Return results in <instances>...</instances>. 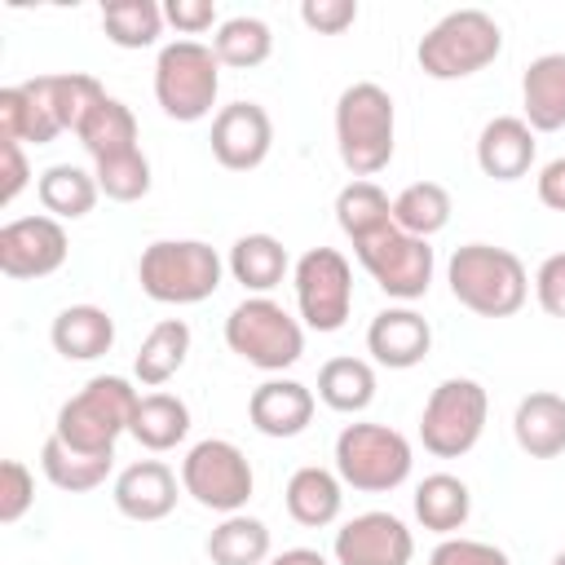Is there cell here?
<instances>
[{"instance_id": "1", "label": "cell", "mask_w": 565, "mask_h": 565, "mask_svg": "<svg viewBox=\"0 0 565 565\" xmlns=\"http://www.w3.org/2000/svg\"><path fill=\"white\" fill-rule=\"evenodd\" d=\"M450 296L477 318H512L530 296V274L516 252L494 243H463L446 260Z\"/></svg>"}, {"instance_id": "2", "label": "cell", "mask_w": 565, "mask_h": 565, "mask_svg": "<svg viewBox=\"0 0 565 565\" xmlns=\"http://www.w3.org/2000/svg\"><path fill=\"white\" fill-rule=\"evenodd\" d=\"M393 137H397V110L388 88L371 79L349 84L335 102V150L340 163L353 172V181H371L375 172L388 168Z\"/></svg>"}, {"instance_id": "3", "label": "cell", "mask_w": 565, "mask_h": 565, "mask_svg": "<svg viewBox=\"0 0 565 565\" xmlns=\"http://www.w3.org/2000/svg\"><path fill=\"white\" fill-rule=\"evenodd\" d=\"M141 393L124 375H93L75 397L62 402L53 437L84 455H115V441L132 428Z\"/></svg>"}, {"instance_id": "4", "label": "cell", "mask_w": 565, "mask_h": 565, "mask_svg": "<svg viewBox=\"0 0 565 565\" xmlns=\"http://www.w3.org/2000/svg\"><path fill=\"white\" fill-rule=\"evenodd\" d=\"M225 260L203 238H159L137 260V282L159 305H203L216 296Z\"/></svg>"}, {"instance_id": "5", "label": "cell", "mask_w": 565, "mask_h": 565, "mask_svg": "<svg viewBox=\"0 0 565 565\" xmlns=\"http://www.w3.org/2000/svg\"><path fill=\"white\" fill-rule=\"evenodd\" d=\"M499 53H503L499 22L486 9H455L424 31L415 62L428 79H468L486 71Z\"/></svg>"}, {"instance_id": "6", "label": "cell", "mask_w": 565, "mask_h": 565, "mask_svg": "<svg viewBox=\"0 0 565 565\" xmlns=\"http://www.w3.org/2000/svg\"><path fill=\"white\" fill-rule=\"evenodd\" d=\"M221 93V62L203 40H172L154 57V102L177 124H199L212 115Z\"/></svg>"}, {"instance_id": "7", "label": "cell", "mask_w": 565, "mask_h": 565, "mask_svg": "<svg viewBox=\"0 0 565 565\" xmlns=\"http://www.w3.org/2000/svg\"><path fill=\"white\" fill-rule=\"evenodd\" d=\"M225 344L247 366L278 375V371L300 362V353H305V322L291 318L269 296H247L225 318Z\"/></svg>"}, {"instance_id": "8", "label": "cell", "mask_w": 565, "mask_h": 565, "mask_svg": "<svg viewBox=\"0 0 565 565\" xmlns=\"http://www.w3.org/2000/svg\"><path fill=\"white\" fill-rule=\"evenodd\" d=\"M415 468L411 441L388 424H344L335 437V477L362 494L397 490Z\"/></svg>"}, {"instance_id": "9", "label": "cell", "mask_w": 565, "mask_h": 565, "mask_svg": "<svg viewBox=\"0 0 565 565\" xmlns=\"http://www.w3.org/2000/svg\"><path fill=\"white\" fill-rule=\"evenodd\" d=\"M486 419H490V397L477 380L468 375H450L441 380L428 402H424V415H419V441L428 455L437 459H459L468 455L481 433H486Z\"/></svg>"}, {"instance_id": "10", "label": "cell", "mask_w": 565, "mask_h": 565, "mask_svg": "<svg viewBox=\"0 0 565 565\" xmlns=\"http://www.w3.org/2000/svg\"><path fill=\"white\" fill-rule=\"evenodd\" d=\"M181 490L207 508V512H221V516H234L247 508L252 490H256V472L247 463V455L225 441V437H203L185 450L181 459Z\"/></svg>"}, {"instance_id": "11", "label": "cell", "mask_w": 565, "mask_h": 565, "mask_svg": "<svg viewBox=\"0 0 565 565\" xmlns=\"http://www.w3.org/2000/svg\"><path fill=\"white\" fill-rule=\"evenodd\" d=\"M353 256L388 300L411 305L433 287L437 256H433L428 238H415V234H406L397 225L375 234V238H366V243H353Z\"/></svg>"}, {"instance_id": "12", "label": "cell", "mask_w": 565, "mask_h": 565, "mask_svg": "<svg viewBox=\"0 0 565 565\" xmlns=\"http://www.w3.org/2000/svg\"><path fill=\"white\" fill-rule=\"evenodd\" d=\"M291 282H296L300 322L309 331L331 335L349 322V313H353V269L335 247H309L296 260Z\"/></svg>"}, {"instance_id": "13", "label": "cell", "mask_w": 565, "mask_h": 565, "mask_svg": "<svg viewBox=\"0 0 565 565\" xmlns=\"http://www.w3.org/2000/svg\"><path fill=\"white\" fill-rule=\"evenodd\" d=\"M66 230L53 216H18L0 225V274L4 278H49L66 265Z\"/></svg>"}, {"instance_id": "14", "label": "cell", "mask_w": 565, "mask_h": 565, "mask_svg": "<svg viewBox=\"0 0 565 565\" xmlns=\"http://www.w3.org/2000/svg\"><path fill=\"white\" fill-rule=\"evenodd\" d=\"M212 159L230 172H252L269 159L274 119L260 102H230L212 115Z\"/></svg>"}, {"instance_id": "15", "label": "cell", "mask_w": 565, "mask_h": 565, "mask_svg": "<svg viewBox=\"0 0 565 565\" xmlns=\"http://www.w3.org/2000/svg\"><path fill=\"white\" fill-rule=\"evenodd\" d=\"M335 565H411L415 539L393 512H358L335 530Z\"/></svg>"}, {"instance_id": "16", "label": "cell", "mask_w": 565, "mask_h": 565, "mask_svg": "<svg viewBox=\"0 0 565 565\" xmlns=\"http://www.w3.org/2000/svg\"><path fill=\"white\" fill-rule=\"evenodd\" d=\"M433 349V327L424 313H415L411 305H388L371 318L366 327V353L388 366V371H411L428 358Z\"/></svg>"}, {"instance_id": "17", "label": "cell", "mask_w": 565, "mask_h": 565, "mask_svg": "<svg viewBox=\"0 0 565 565\" xmlns=\"http://www.w3.org/2000/svg\"><path fill=\"white\" fill-rule=\"evenodd\" d=\"M313 406H318V397H313L309 384L287 380V375H274V380H265V384L252 388V397H247V419H252V428H256L260 437L287 441V437H300V433L309 428Z\"/></svg>"}, {"instance_id": "18", "label": "cell", "mask_w": 565, "mask_h": 565, "mask_svg": "<svg viewBox=\"0 0 565 565\" xmlns=\"http://www.w3.org/2000/svg\"><path fill=\"white\" fill-rule=\"evenodd\" d=\"M110 499L128 521H163L177 508V472L163 459H137L115 477Z\"/></svg>"}, {"instance_id": "19", "label": "cell", "mask_w": 565, "mask_h": 565, "mask_svg": "<svg viewBox=\"0 0 565 565\" xmlns=\"http://www.w3.org/2000/svg\"><path fill=\"white\" fill-rule=\"evenodd\" d=\"M0 137L4 141H31V146H49L53 137H62V119L49 102L44 75L0 88Z\"/></svg>"}, {"instance_id": "20", "label": "cell", "mask_w": 565, "mask_h": 565, "mask_svg": "<svg viewBox=\"0 0 565 565\" xmlns=\"http://www.w3.org/2000/svg\"><path fill=\"white\" fill-rule=\"evenodd\" d=\"M534 128L521 115H494L477 137V168L490 181H521L534 168Z\"/></svg>"}, {"instance_id": "21", "label": "cell", "mask_w": 565, "mask_h": 565, "mask_svg": "<svg viewBox=\"0 0 565 565\" xmlns=\"http://www.w3.org/2000/svg\"><path fill=\"white\" fill-rule=\"evenodd\" d=\"M512 437L530 459H556L565 455V397L552 388L525 393L512 415Z\"/></svg>"}, {"instance_id": "22", "label": "cell", "mask_w": 565, "mask_h": 565, "mask_svg": "<svg viewBox=\"0 0 565 565\" xmlns=\"http://www.w3.org/2000/svg\"><path fill=\"white\" fill-rule=\"evenodd\" d=\"M282 503H287V516L305 530H322L340 516L344 508V481L331 472V468H318V463H305L287 477V490H282Z\"/></svg>"}, {"instance_id": "23", "label": "cell", "mask_w": 565, "mask_h": 565, "mask_svg": "<svg viewBox=\"0 0 565 565\" xmlns=\"http://www.w3.org/2000/svg\"><path fill=\"white\" fill-rule=\"evenodd\" d=\"M53 349L66 362H93L106 358L115 344V318L102 305H66L49 327Z\"/></svg>"}, {"instance_id": "24", "label": "cell", "mask_w": 565, "mask_h": 565, "mask_svg": "<svg viewBox=\"0 0 565 565\" xmlns=\"http://www.w3.org/2000/svg\"><path fill=\"white\" fill-rule=\"evenodd\" d=\"M521 106L534 132L565 128V53H543L521 75Z\"/></svg>"}, {"instance_id": "25", "label": "cell", "mask_w": 565, "mask_h": 565, "mask_svg": "<svg viewBox=\"0 0 565 565\" xmlns=\"http://www.w3.org/2000/svg\"><path fill=\"white\" fill-rule=\"evenodd\" d=\"M468 516H472V490L455 472H428L415 486V521L424 530L450 539L455 530L468 525Z\"/></svg>"}, {"instance_id": "26", "label": "cell", "mask_w": 565, "mask_h": 565, "mask_svg": "<svg viewBox=\"0 0 565 565\" xmlns=\"http://www.w3.org/2000/svg\"><path fill=\"white\" fill-rule=\"evenodd\" d=\"M225 269L234 274V282H238L243 291L269 296V291L287 278L291 260H287V247H282L274 234H243V238H234Z\"/></svg>"}, {"instance_id": "27", "label": "cell", "mask_w": 565, "mask_h": 565, "mask_svg": "<svg viewBox=\"0 0 565 565\" xmlns=\"http://www.w3.org/2000/svg\"><path fill=\"white\" fill-rule=\"evenodd\" d=\"M185 358H190V327L181 318H163L146 331L141 349L132 358V375L146 388H163L185 366Z\"/></svg>"}, {"instance_id": "28", "label": "cell", "mask_w": 565, "mask_h": 565, "mask_svg": "<svg viewBox=\"0 0 565 565\" xmlns=\"http://www.w3.org/2000/svg\"><path fill=\"white\" fill-rule=\"evenodd\" d=\"M132 437H137V446L141 450H150V455H163V450H177L181 441H185V433H190V406L177 397V393H146L141 402H137V415H132V428H128Z\"/></svg>"}, {"instance_id": "29", "label": "cell", "mask_w": 565, "mask_h": 565, "mask_svg": "<svg viewBox=\"0 0 565 565\" xmlns=\"http://www.w3.org/2000/svg\"><path fill=\"white\" fill-rule=\"evenodd\" d=\"M97 194H102L97 190V177L84 172V168H75V163H53L35 181V199H40L44 216H53V221H79V216H88L93 203H97Z\"/></svg>"}, {"instance_id": "30", "label": "cell", "mask_w": 565, "mask_h": 565, "mask_svg": "<svg viewBox=\"0 0 565 565\" xmlns=\"http://www.w3.org/2000/svg\"><path fill=\"white\" fill-rule=\"evenodd\" d=\"M335 225L349 243H366L384 230H393V203L375 181H349L335 194Z\"/></svg>"}, {"instance_id": "31", "label": "cell", "mask_w": 565, "mask_h": 565, "mask_svg": "<svg viewBox=\"0 0 565 565\" xmlns=\"http://www.w3.org/2000/svg\"><path fill=\"white\" fill-rule=\"evenodd\" d=\"M318 397L340 415H362L375 402V366L366 358H327L318 371Z\"/></svg>"}, {"instance_id": "32", "label": "cell", "mask_w": 565, "mask_h": 565, "mask_svg": "<svg viewBox=\"0 0 565 565\" xmlns=\"http://www.w3.org/2000/svg\"><path fill=\"white\" fill-rule=\"evenodd\" d=\"M40 468L44 477L66 490V494H84V490H97L110 468H115V455H84V450H71L62 437L49 433V441L40 446Z\"/></svg>"}, {"instance_id": "33", "label": "cell", "mask_w": 565, "mask_h": 565, "mask_svg": "<svg viewBox=\"0 0 565 565\" xmlns=\"http://www.w3.org/2000/svg\"><path fill=\"white\" fill-rule=\"evenodd\" d=\"M450 190L441 181H411L397 199H393V225L415 234V238H433L450 225Z\"/></svg>"}, {"instance_id": "34", "label": "cell", "mask_w": 565, "mask_h": 565, "mask_svg": "<svg viewBox=\"0 0 565 565\" xmlns=\"http://www.w3.org/2000/svg\"><path fill=\"white\" fill-rule=\"evenodd\" d=\"M207 556H212V565H265L269 561V525L247 512L221 516V525L207 534Z\"/></svg>"}, {"instance_id": "35", "label": "cell", "mask_w": 565, "mask_h": 565, "mask_svg": "<svg viewBox=\"0 0 565 565\" xmlns=\"http://www.w3.org/2000/svg\"><path fill=\"white\" fill-rule=\"evenodd\" d=\"M79 146L93 154V163L110 159V154H124V150H137V115L119 102V97H106L93 106V115L79 124Z\"/></svg>"}, {"instance_id": "36", "label": "cell", "mask_w": 565, "mask_h": 565, "mask_svg": "<svg viewBox=\"0 0 565 565\" xmlns=\"http://www.w3.org/2000/svg\"><path fill=\"white\" fill-rule=\"evenodd\" d=\"M212 53L221 66H234V71H252L260 66L269 53H274V31L269 22L252 18V13H238V18H225L212 35Z\"/></svg>"}, {"instance_id": "37", "label": "cell", "mask_w": 565, "mask_h": 565, "mask_svg": "<svg viewBox=\"0 0 565 565\" xmlns=\"http://www.w3.org/2000/svg\"><path fill=\"white\" fill-rule=\"evenodd\" d=\"M163 9L154 0H110L102 4V31L115 49H150L163 35Z\"/></svg>"}, {"instance_id": "38", "label": "cell", "mask_w": 565, "mask_h": 565, "mask_svg": "<svg viewBox=\"0 0 565 565\" xmlns=\"http://www.w3.org/2000/svg\"><path fill=\"white\" fill-rule=\"evenodd\" d=\"M44 88H49V102H53V110H57V119H62V132H79V124L93 115V106L110 97V93H106L93 75H84V71L44 75Z\"/></svg>"}, {"instance_id": "39", "label": "cell", "mask_w": 565, "mask_h": 565, "mask_svg": "<svg viewBox=\"0 0 565 565\" xmlns=\"http://www.w3.org/2000/svg\"><path fill=\"white\" fill-rule=\"evenodd\" d=\"M93 177H97V190H102L106 199H115V203H137V199H146V194H150V181H154V177H150V159L141 154V146L102 159V163L93 168Z\"/></svg>"}, {"instance_id": "40", "label": "cell", "mask_w": 565, "mask_h": 565, "mask_svg": "<svg viewBox=\"0 0 565 565\" xmlns=\"http://www.w3.org/2000/svg\"><path fill=\"white\" fill-rule=\"evenodd\" d=\"M35 503V477L22 459H4L0 463V521L13 525L26 516V508Z\"/></svg>"}, {"instance_id": "41", "label": "cell", "mask_w": 565, "mask_h": 565, "mask_svg": "<svg viewBox=\"0 0 565 565\" xmlns=\"http://www.w3.org/2000/svg\"><path fill=\"white\" fill-rule=\"evenodd\" d=\"M428 565H512L503 547L481 543V539H441L428 556Z\"/></svg>"}, {"instance_id": "42", "label": "cell", "mask_w": 565, "mask_h": 565, "mask_svg": "<svg viewBox=\"0 0 565 565\" xmlns=\"http://www.w3.org/2000/svg\"><path fill=\"white\" fill-rule=\"evenodd\" d=\"M300 22L318 35H340L358 22V0H305L300 4Z\"/></svg>"}, {"instance_id": "43", "label": "cell", "mask_w": 565, "mask_h": 565, "mask_svg": "<svg viewBox=\"0 0 565 565\" xmlns=\"http://www.w3.org/2000/svg\"><path fill=\"white\" fill-rule=\"evenodd\" d=\"M534 296H539V309L547 318H561L565 322V252H552L539 274H534Z\"/></svg>"}, {"instance_id": "44", "label": "cell", "mask_w": 565, "mask_h": 565, "mask_svg": "<svg viewBox=\"0 0 565 565\" xmlns=\"http://www.w3.org/2000/svg\"><path fill=\"white\" fill-rule=\"evenodd\" d=\"M163 18H168L181 35H203V31L221 26L212 0H168V4H163Z\"/></svg>"}, {"instance_id": "45", "label": "cell", "mask_w": 565, "mask_h": 565, "mask_svg": "<svg viewBox=\"0 0 565 565\" xmlns=\"http://www.w3.org/2000/svg\"><path fill=\"white\" fill-rule=\"evenodd\" d=\"M0 159H4V181H0V207H9L26 185H31V168L22 154V141H4L0 137Z\"/></svg>"}, {"instance_id": "46", "label": "cell", "mask_w": 565, "mask_h": 565, "mask_svg": "<svg viewBox=\"0 0 565 565\" xmlns=\"http://www.w3.org/2000/svg\"><path fill=\"white\" fill-rule=\"evenodd\" d=\"M539 203L552 212H565V154L539 168Z\"/></svg>"}, {"instance_id": "47", "label": "cell", "mask_w": 565, "mask_h": 565, "mask_svg": "<svg viewBox=\"0 0 565 565\" xmlns=\"http://www.w3.org/2000/svg\"><path fill=\"white\" fill-rule=\"evenodd\" d=\"M265 565H327V556L318 547H287V552L269 556Z\"/></svg>"}, {"instance_id": "48", "label": "cell", "mask_w": 565, "mask_h": 565, "mask_svg": "<svg viewBox=\"0 0 565 565\" xmlns=\"http://www.w3.org/2000/svg\"><path fill=\"white\" fill-rule=\"evenodd\" d=\"M552 565H565V552H556V556H552Z\"/></svg>"}]
</instances>
